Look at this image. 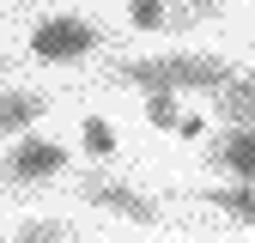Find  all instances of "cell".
<instances>
[{"label":"cell","mask_w":255,"mask_h":243,"mask_svg":"<svg viewBox=\"0 0 255 243\" xmlns=\"http://www.w3.org/2000/svg\"><path fill=\"white\" fill-rule=\"evenodd\" d=\"M122 85H140V91H213L225 85L237 67L231 61H219V55H188V49H176V55H140V61H116L110 67Z\"/></svg>","instance_id":"1"},{"label":"cell","mask_w":255,"mask_h":243,"mask_svg":"<svg viewBox=\"0 0 255 243\" xmlns=\"http://www.w3.org/2000/svg\"><path fill=\"white\" fill-rule=\"evenodd\" d=\"M91 49H104V30L91 18H73V12L43 18L37 30H30V55L49 61V67H73V61H85Z\"/></svg>","instance_id":"2"},{"label":"cell","mask_w":255,"mask_h":243,"mask_svg":"<svg viewBox=\"0 0 255 243\" xmlns=\"http://www.w3.org/2000/svg\"><path fill=\"white\" fill-rule=\"evenodd\" d=\"M79 201H91V207L116 213V219H128V225H158V219H164V207H158L152 195L128 189V182H116V176H98V170L79 182Z\"/></svg>","instance_id":"3"},{"label":"cell","mask_w":255,"mask_h":243,"mask_svg":"<svg viewBox=\"0 0 255 243\" xmlns=\"http://www.w3.org/2000/svg\"><path fill=\"white\" fill-rule=\"evenodd\" d=\"M67 170V146L61 140H37V134H18V146L6 152V176L12 182H49Z\"/></svg>","instance_id":"4"},{"label":"cell","mask_w":255,"mask_h":243,"mask_svg":"<svg viewBox=\"0 0 255 243\" xmlns=\"http://www.w3.org/2000/svg\"><path fill=\"white\" fill-rule=\"evenodd\" d=\"M207 164L225 170L231 182H255V122H249V128H225L207 146Z\"/></svg>","instance_id":"5"},{"label":"cell","mask_w":255,"mask_h":243,"mask_svg":"<svg viewBox=\"0 0 255 243\" xmlns=\"http://www.w3.org/2000/svg\"><path fill=\"white\" fill-rule=\"evenodd\" d=\"M213 116L225 128H249L255 122V73H231L225 85L213 91Z\"/></svg>","instance_id":"6"},{"label":"cell","mask_w":255,"mask_h":243,"mask_svg":"<svg viewBox=\"0 0 255 243\" xmlns=\"http://www.w3.org/2000/svg\"><path fill=\"white\" fill-rule=\"evenodd\" d=\"M43 110H49L43 91H0V134H6V140L30 134V128L43 122Z\"/></svg>","instance_id":"7"},{"label":"cell","mask_w":255,"mask_h":243,"mask_svg":"<svg viewBox=\"0 0 255 243\" xmlns=\"http://www.w3.org/2000/svg\"><path fill=\"white\" fill-rule=\"evenodd\" d=\"M201 201L213 213H225L237 225H255V182H225V189H201Z\"/></svg>","instance_id":"8"},{"label":"cell","mask_w":255,"mask_h":243,"mask_svg":"<svg viewBox=\"0 0 255 243\" xmlns=\"http://www.w3.org/2000/svg\"><path fill=\"white\" fill-rule=\"evenodd\" d=\"M79 146L91 152V158H110V152H116V128H110L104 116H85L79 122Z\"/></svg>","instance_id":"9"},{"label":"cell","mask_w":255,"mask_h":243,"mask_svg":"<svg viewBox=\"0 0 255 243\" xmlns=\"http://www.w3.org/2000/svg\"><path fill=\"white\" fill-rule=\"evenodd\" d=\"M128 24L134 30H164L170 24V0H128Z\"/></svg>","instance_id":"10"},{"label":"cell","mask_w":255,"mask_h":243,"mask_svg":"<svg viewBox=\"0 0 255 243\" xmlns=\"http://www.w3.org/2000/svg\"><path fill=\"white\" fill-rule=\"evenodd\" d=\"M146 122L152 128H176L182 122V98L176 91H146Z\"/></svg>","instance_id":"11"},{"label":"cell","mask_w":255,"mask_h":243,"mask_svg":"<svg viewBox=\"0 0 255 243\" xmlns=\"http://www.w3.org/2000/svg\"><path fill=\"white\" fill-rule=\"evenodd\" d=\"M12 243H67V225L61 219H24Z\"/></svg>","instance_id":"12"},{"label":"cell","mask_w":255,"mask_h":243,"mask_svg":"<svg viewBox=\"0 0 255 243\" xmlns=\"http://www.w3.org/2000/svg\"><path fill=\"white\" fill-rule=\"evenodd\" d=\"M170 24H201V18H219V6H225V0H170Z\"/></svg>","instance_id":"13"},{"label":"cell","mask_w":255,"mask_h":243,"mask_svg":"<svg viewBox=\"0 0 255 243\" xmlns=\"http://www.w3.org/2000/svg\"><path fill=\"white\" fill-rule=\"evenodd\" d=\"M176 134H182V140H201V134H207V122H201V116H188V110H182V122H176Z\"/></svg>","instance_id":"14"},{"label":"cell","mask_w":255,"mask_h":243,"mask_svg":"<svg viewBox=\"0 0 255 243\" xmlns=\"http://www.w3.org/2000/svg\"><path fill=\"white\" fill-rule=\"evenodd\" d=\"M6 67H12V61H6V55H0V73H6Z\"/></svg>","instance_id":"15"}]
</instances>
